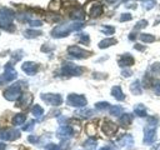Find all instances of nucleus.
Segmentation results:
<instances>
[{
    "mask_svg": "<svg viewBox=\"0 0 160 150\" xmlns=\"http://www.w3.org/2000/svg\"><path fill=\"white\" fill-rule=\"evenodd\" d=\"M12 16H14L12 11H10L8 9H1L0 10V28L6 29V30L12 29V26H11Z\"/></svg>",
    "mask_w": 160,
    "mask_h": 150,
    "instance_id": "f257e3e1",
    "label": "nucleus"
},
{
    "mask_svg": "<svg viewBox=\"0 0 160 150\" xmlns=\"http://www.w3.org/2000/svg\"><path fill=\"white\" fill-rule=\"evenodd\" d=\"M16 78V71L11 68L10 64H8L5 66V72L0 76V84H4V82H8V81H11Z\"/></svg>",
    "mask_w": 160,
    "mask_h": 150,
    "instance_id": "f03ea898",
    "label": "nucleus"
},
{
    "mask_svg": "<svg viewBox=\"0 0 160 150\" xmlns=\"http://www.w3.org/2000/svg\"><path fill=\"white\" fill-rule=\"evenodd\" d=\"M20 96V88L19 85H12L4 91V98L8 100H16Z\"/></svg>",
    "mask_w": 160,
    "mask_h": 150,
    "instance_id": "7ed1b4c3",
    "label": "nucleus"
},
{
    "mask_svg": "<svg viewBox=\"0 0 160 150\" xmlns=\"http://www.w3.org/2000/svg\"><path fill=\"white\" fill-rule=\"evenodd\" d=\"M20 136V131L15 130V129H6L0 131V139L2 140H15Z\"/></svg>",
    "mask_w": 160,
    "mask_h": 150,
    "instance_id": "20e7f679",
    "label": "nucleus"
},
{
    "mask_svg": "<svg viewBox=\"0 0 160 150\" xmlns=\"http://www.w3.org/2000/svg\"><path fill=\"white\" fill-rule=\"evenodd\" d=\"M68 102L70 105H74V106H82V105L86 104V100L82 96H79V95H69Z\"/></svg>",
    "mask_w": 160,
    "mask_h": 150,
    "instance_id": "39448f33",
    "label": "nucleus"
},
{
    "mask_svg": "<svg viewBox=\"0 0 160 150\" xmlns=\"http://www.w3.org/2000/svg\"><path fill=\"white\" fill-rule=\"evenodd\" d=\"M41 96H42V99L46 102H49L51 105H59V104H61V98L59 95H50V94H48V95H41Z\"/></svg>",
    "mask_w": 160,
    "mask_h": 150,
    "instance_id": "423d86ee",
    "label": "nucleus"
},
{
    "mask_svg": "<svg viewBox=\"0 0 160 150\" xmlns=\"http://www.w3.org/2000/svg\"><path fill=\"white\" fill-rule=\"evenodd\" d=\"M69 52H70L71 55L76 56V58H85V56H88V52H86V51H84L82 49H79V48H76V46L69 48Z\"/></svg>",
    "mask_w": 160,
    "mask_h": 150,
    "instance_id": "0eeeda50",
    "label": "nucleus"
},
{
    "mask_svg": "<svg viewBox=\"0 0 160 150\" xmlns=\"http://www.w3.org/2000/svg\"><path fill=\"white\" fill-rule=\"evenodd\" d=\"M22 70L26 74H29V75H34L36 72V64H34V62H25L22 65Z\"/></svg>",
    "mask_w": 160,
    "mask_h": 150,
    "instance_id": "6e6552de",
    "label": "nucleus"
},
{
    "mask_svg": "<svg viewBox=\"0 0 160 150\" xmlns=\"http://www.w3.org/2000/svg\"><path fill=\"white\" fill-rule=\"evenodd\" d=\"M24 120H25V116H24V115H20V114H18V115L14 118L12 122H14L15 125H21V124L24 122Z\"/></svg>",
    "mask_w": 160,
    "mask_h": 150,
    "instance_id": "1a4fd4ad",
    "label": "nucleus"
},
{
    "mask_svg": "<svg viewBox=\"0 0 160 150\" xmlns=\"http://www.w3.org/2000/svg\"><path fill=\"white\" fill-rule=\"evenodd\" d=\"M112 95L116 96L118 99H122V98H124L122 94H121V90H120L119 88H114V89H112Z\"/></svg>",
    "mask_w": 160,
    "mask_h": 150,
    "instance_id": "9d476101",
    "label": "nucleus"
},
{
    "mask_svg": "<svg viewBox=\"0 0 160 150\" xmlns=\"http://www.w3.org/2000/svg\"><path fill=\"white\" fill-rule=\"evenodd\" d=\"M114 42H115V41H114V39H106L105 41L100 42V44H99V46H100V48H105V46L111 45V44H114Z\"/></svg>",
    "mask_w": 160,
    "mask_h": 150,
    "instance_id": "9b49d317",
    "label": "nucleus"
},
{
    "mask_svg": "<svg viewBox=\"0 0 160 150\" xmlns=\"http://www.w3.org/2000/svg\"><path fill=\"white\" fill-rule=\"evenodd\" d=\"M32 114H34L35 116H40V115H42V109L36 105V106H34V109H32Z\"/></svg>",
    "mask_w": 160,
    "mask_h": 150,
    "instance_id": "f8f14e48",
    "label": "nucleus"
},
{
    "mask_svg": "<svg viewBox=\"0 0 160 150\" xmlns=\"http://www.w3.org/2000/svg\"><path fill=\"white\" fill-rule=\"evenodd\" d=\"M39 34H40L39 31H31V30L25 31V36H28V38H34V36H36V35H39Z\"/></svg>",
    "mask_w": 160,
    "mask_h": 150,
    "instance_id": "ddd939ff",
    "label": "nucleus"
},
{
    "mask_svg": "<svg viewBox=\"0 0 160 150\" xmlns=\"http://www.w3.org/2000/svg\"><path fill=\"white\" fill-rule=\"evenodd\" d=\"M104 32H106V34H112L114 32V28H104V30H102Z\"/></svg>",
    "mask_w": 160,
    "mask_h": 150,
    "instance_id": "4468645a",
    "label": "nucleus"
},
{
    "mask_svg": "<svg viewBox=\"0 0 160 150\" xmlns=\"http://www.w3.org/2000/svg\"><path fill=\"white\" fill-rule=\"evenodd\" d=\"M106 106H109L108 102H99V104H96V108H106Z\"/></svg>",
    "mask_w": 160,
    "mask_h": 150,
    "instance_id": "2eb2a0df",
    "label": "nucleus"
},
{
    "mask_svg": "<svg viewBox=\"0 0 160 150\" xmlns=\"http://www.w3.org/2000/svg\"><path fill=\"white\" fill-rule=\"evenodd\" d=\"M5 148H6V145L4 142H0V150H5Z\"/></svg>",
    "mask_w": 160,
    "mask_h": 150,
    "instance_id": "dca6fc26",
    "label": "nucleus"
},
{
    "mask_svg": "<svg viewBox=\"0 0 160 150\" xmlns=\"http://www.w3.org/2000/svg\"><path fill=\"white\" fill-rule=\"evenodd\" d=\"M109 1H114V0H109Z\"/></svg>",
    "mask_w": 160,
    "mask_h": 150,
    "instance_id": "f3484780",
    "label": "nucleus"
}]
</instances>
